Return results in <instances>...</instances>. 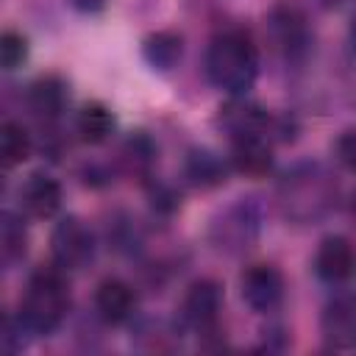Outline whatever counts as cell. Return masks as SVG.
<instances>
[{
	"label": "cell",
	"instance_id": "28",
	"mask_svg": "<svg viewBox=\"0 0 356 356\" xmlns=\"http://www.w3.org/2000/svg\"><path fill=\"white\" fill-rule=\"evenodd\" d=\"M323 8H342V6H348L350 0H317Z\"/></svg>",
	"mask_w": 356,
	"mask_h": 356
},
{
	"label": "cell",
	"instance_id": "29",
	"mask_svg": "<svg viewBox=\"0 0 356 356\" xmlns=\"http://www.w3.org/2000/svg\"><path fill=\"white\" fill-rule=\"evenodd\" d=\"M353 217H356V195H353Z\"/></svg>",
	"mask_w": 356,
	"mask_h": 356
},
{
	"label": "cell",
	"instance_id": "10",
	"mask_svg": "<svg viewBox=\"0 0 356 356\" xmlns=\"http://www.w3.org/2000/svg\"><path fill=\"white\" fill-rule=\"evenodd\" d=\"M320 331L328 348L353 350L356 348V295H337L325 303L320 317Z\"/></svg>",
	"mask_w": 356,
	"mask_h": 356
},
{
	"label": "cell",
	"instance_id": "19",
	"mask_svg": "<svg viewBox=\"0 0 356 356\" xmlns=\"http://www.w3.org/2000/svg\"><path fill=\"white\" fill-rule=\"evenodd\" d=\"M33 150V139L28 134V128L17 120H6L0 128V161L6 170L19 167Z\"/></svg>",
	"mask_w": 356,
	"mask_h": 356
},
{
	"label": "cell",
	"instance_id": "15",
	"mask_svg": "<svg viewBox=\"0 0 356 356\" xmlns=\"http://www.w3.org/2000/svg\"><path fill=\"white\" fill-rule=\"evenodd\" d=\"M184 172L189 178V184L200 186V189H214L220 184H225L228 178V164L206 147H192L184 159Z\"/></svg>",
	"mask_w": 356,
	"mask_h": 356
},
{
	"label": "cell",
	"instance_id": "16",
	"mask_svg": "<svg viewBox=\"0 0 356 356\" xmlns=\"http://www.w3.org/2000/svg\"><path fill=\"white\" fill-rule=\"evenodd\" d=\"M184 56V39L175 31H153L142 42V58L156 72H170Z\"/></svg>",
	"mask_w": 356,
	"mask_h": 356
},
{
	"label": "cell",
	"instance_id": "3",
	"mask_svg": "<svg viewBox=\"0 0 356 356\" xmlns=\"http://www.w3.org/2000/svg\"><path fill=\"white\" fill-rule=\"evenodd\" d=\"M67 312H70L67 270H61L58 264L39 267L28 278L17 314L22 317V323L33 337H47L67 320Z\"/></svg>",
	"mask_w": 356,
	"mask_h": 356
},
{
	"label": "cell",
	"instance_id": "5",
	"mask_svg": "<svg viewBox=\"0 0 356 356\" xmlns=\"http://www.w3.org/2000/svg\"><path fill=\"white\" fill-rule=\"evenodd\" d=\"M270 36H273V44L275 50L289 61V64H298L303 61L309 53H312V44H314V31L309 25V17L298 8V6H289V3H281L270 11Z\"/></svg>",
	"mask_w": 356,
	"mask_h": 356
},
{
	"label": "cell",
	"instance_id": "27",
	"mask_svg": "<svg viewBox=\"0 0 356 356\" xmlns=\"http://www.w3.org/2000/svg\"><path fill=\"white\" fill-rule=\"evenodd\" d=\"M348 44H350V50H353V56H356V14H353V19H350V25H348Z\"/></svg>",
	"mask_w": 356,
	"mask_h": 356
},
{
	"label": "cell",
	"instance_id": "9",
	"mask_svg": "<svg viewBox=\"0 0 356 356\" xmlns=\"http://www.w3.org/2000/svg\"><path fill=\"white\" fill-rule=\"evenodd\" d=\"M17 200H19V211L22 214H28L33 220H50V217L58 214L61 200H64V192H61V184L53 175H47V172H31L19 184Z\"/></svg>",
	"mask_w": 356,
	"mask_h": 356
},
{
	"label": "cell",
	"instance_id": "8",
	"mask_svg": "<svg viewBox=\"0 0 356 356\" xmlns=\"http://www.w3.org/2000/svg\"><path fill=\"white\" fill-rule=\"evenodd\" d=\"M239 292L253 312L267 314L284 298V275L275 264H250L239 275Z\"/></svg>",
	"mask_w": 356,
	"mask_h": 356
},
{
	"label": "cell",
	"instance_id": "13",
	"mask_svg": "<svg viewBox=\"0 0 356 356\" xmlns=\"http://www.w3.org/2000/svg\"><path fill=\"white\" fill-rule=\"evenodd\" d=\"M228 164L250 178H261L273 167V142L261 134H245L231 139V156Z\"/></svg>",
	"mask_w": 356,
	"mask_h": 356
},
{
	"label": "cell",
	"instance_id": "6",
	"mask_svg": "<svg viewBox=\"0 0 356 356\" xmlns=\"http://www.w3.org/2000/svg\"><path fill=\"white\" fill-rule=\"evenodd\" d=\"M95 234L78 220V217H64L56 222L50 234V253L53 264L61 270H81L95 259Z\"/></svg>",
	"mask_w": 356,
	"mask_h": 356
},
{
	"label": "cell",
	"instance_id": "7",
	"mask_svg": "<svg viewBox=\"0 0 356 356\" xmlns=\"http://www.w3.org/2000/svg\"><path fill=\"white\" fill-rule=\"evenodd\" d=\"M220 309H222V286L214 278H197L189 284V289L184 295L181 317L197 334H214Z\"/></svg>",
	"mask_w": 356,
	"mask_h": 356
},
{
	"label": "cell",
	"instance_id": "24",
	"mask_svg": "<svg viewBox=\"0 0 356 356\" xmlns=\"http://www.w3.org/2000/svg\"><path fill=\"white\" fill-rule=\"evenodd\" d=\"M334 153L339 159L342 167H348L350 172H356V128H348L337 136L334 142Z\"/></svg>",
	"mask_w": 356,
	"mask_h": 356
},
{
	"label": "cell",
	"instance_id": "14",
	"mask_svg": "<svg viewBox=\"0 0 356 356\" xmlns=\"http://www.w3.org/2000/svg\"><path fill=\"white\" fill-rule=\"evenodd\" d=\"M67 103H70V83L61 75L44 72V75L31 81V86H28V108L39 120H58L64 114Z\"/></svg>",
	"mask_w": 356,
	"mask_h": 356
},
{
	"label": "cell",
	"instance_id": "12",
	"mask_svg": "<svg viewBox=\"0 0 356 356\" xmlns=\"http://www.w3.org/2000/svg\"><path fill=\"white\" fill-rule=\"evenodd\" d=\"M136 312V292L122 278H106L95 289V314L106 325H122Z\"/></svg>",
	"mask_w": 356,
	"mask_h": 356
},
{
	"label": "cell",
	"instance_id": "1",
	"mask_svg": "<svg viewBox=\"0 0 356 356\" xmlns=\"http://www.w3.org/2000/svg\"><path fill=\"white\" fill-rule=\"evenodd\" d=\"M275 200L284 220L295 225H312L325 220L337 209L339 184L328 167L317 161H303L281 175Z\"/></svg>",
	"mask_w": 356,
	"mask_h": 356
},
{
	"label": "cell",
	"instance_id": "23",
	"mask_svg": "<svg viewBox=\"0 0 356 356\" xmlns=\"http://www.w3.org/2000/svg\"><path fill=\"white\" fill-rule=\"evenodd\" d=\"M150 206H153V211L170 217V214H175L181 209V195L170 184H159V186L150 189Z\"/></svg>",
	"mask_w": 356,
	"mask_h": 356
},
{
	"label": "cell",
	"instance_id": "4",
	"mask_svg": "<svg viewBox=\"0 0 356 356\" xmlns=\"http://www.w3.org/2000/svg\"><path fill=\"white\" fill-rule=\"evenodd\" d=\"M261 234V209L253 197H239L225 206L209 225V242L228 256L245 253Z\"/></svg>",
	"mask_w": 356,
	"mask_h": 356
},
{
	"label": "cell",
	"instance_id": "11",
	"mask_svg": "<svg viewBox=\"0 0 356 356\" xmlns=\"http://www.w3.org/2000/svg\"><path fill=\"white\" fill-rule=\"evenodd\" d=\"M356 270V250L350 245V239L334 234L325 236L314 253V273L320 281L325 284H342L353 275Z\"/></svg>",
	"mask_w": 356,
	"mask_h": 356
},
{
	"label": "cell",
	"instance_id": "21",
	"mask_svg": "<svg viewBox=\"0 0 356 356\" xmlns=\"http://www.w3.org/2000/svg\"><path fill=\"white\" fill-rule=\"evenodd\" d=\"M28 53H31V44H28L25 33H19L14 28H6L0 33V64H3V70H8V72L19 70L28 61Z\"/></svg>",
	"mask_w": 356,
	"mask_h": 356
},
{
	"label": "cell",
	"instance_id": "26",
	"mask_svg": "<svg viewBox=\"0 0 356 356\" xmlns=\"http://www.w3.org/2000/svg\"><path fill=\"white\" fill-rule=\"evenodd\" d=\"M106 3L108 0H70V6L75 11H81V14H97V11L106 8Z\"/></svg>",
	"mask_w": 356,
	"mask_h": 356
},
{
	"label": "cell",
	"instance_id": "22",
	"mask_svg": "<svg viewBox=\"0 0 356 356\" xmlns=\"http://www.w3.org/2000/svg\"><path fill=\"white\" fill-rule=\"evenodd\" d=\"M28 337H33V334L28 331V325L22 323V317H19V314H8L6 323H3V334H0L3 350H8V353L22 350L25 342H28Z\"/></svg>",
	"mask_w": 356,
	"mask_h": 356
},
{
	"label": "cell",
	"instance_id": "18",
	"mask_svg": "<svg viewBox=\"0 0 356 356\" xmlns=\"http://www.w3.org/2000/svg\"><path fill=\"white\" fill-rule=\"evenodd\" d=\"M28 253V231L17 211L0 214V259L6 267H14Z\"/></svg>",
	"mask_w": 356,
	"mask_h": 356
},
{
	"label": "cell",
	"instance_id": "17",
	"mask_svg": "<svg viewBox=\"0 0 356 356\" xmlns=\"http://www.w3.org/2000/svg\"><path fill=\"white\" fill-rule=\"evenodd\" d=\"M75 131L81 136V142L86 145H100L114 134V114L106 103L100 100H89L78 108L75 117Z\"/></svg>",
	"mask_w": 356,
	"mask_h": 356
},
{
	"label": "cell",
	"instance_id": "25",
	"mask_svg": "<svg viewBox=\"0 0 356 356\" xmlns=\"http://www.w3.org/2000/svg\"><path fill=\"white\" fill-rule=\"evenodd\" d=\"M81 178H83V184L92 186V189H100V186H108V184H111V172H108L103 164H86V167L81 170Z\"/></svg>",
	"mask_w": 356,
	"mask_h": 356
},
{
	"label": "cell",
	"instance_id": "2",
	"mask_svg": "<svg viewBox=\"0 0 356 356\" xmlns=\"http://www.w3.org/2000/svg\"><path fill=\"white\" fill-rule=\"evenodd\" d=\"M203 67L217 89L231 97H245L259 78V50L245 31L228 28L209 42Z\"/></svg>",
	"mask_w": 356,
	"mask_h": 356
},
{
	"label": "cell",
	"instance_id": "20",
	"mask_svg": "<svg viewBox=\"0 0 356 356\" xmlns=\"http://www.w3.org/2000/svg\"><path fill=\"white\" fill-rule=\"evenodd\" d=\"M120 161H122V167H125L131 175L147 178V172H150V167H153V161H156V145H153V139H150L145 131H131L128 139L122 142Z\"/></svg>",
	"mask_w": 356,
	"mask_h": 356
}]
</instances>
